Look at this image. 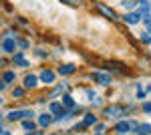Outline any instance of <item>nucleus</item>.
Instances as JSON below:
<instances>
[{
    "instance_id": "3",
    "label": "nucleus",
    "mask_w": 151,
    "mask_h": 135,
    "mask_svg": "<svg viewBox=\"0 0 151 135\" xmlns=\"http://www.w3.org/2000/svg\"><path fill=\"white\" fill-rule=\"evenodd\" d=\"M32 115H35L32 111H12L8 113V119L14 121V119H24V117H32Z\"/></svg>"
},
{
    "instance_id": "29",
    "label": "nucleus",
    "mask_w": 151,
    "mask_h": 135,
    "mask_svg": "<svg viewBox=\"0 0 151 135\" xmlns=\"http://www.w3.org/2000/svg\"><path fill=\"white\" fill-rule=\"evenodd\" d=\"M95 135H97V133H95ZM99 135H101V133H99Z\"/></svg>"
},
{
    "instance_id": "26",
    "label": "nucleus",
    "mask_w": 151,
    "mask_h": 135,
    "mask_svg": "<svg viewBox=\"0 0 151 135\" xmlns=\"http://www.w3.org/2000/svg\"><path fill=\"white\" fill-rule=\"evenodd\" d=\"M4 89V81H0V91Z\"/></svg>"
},
{
    "instance_id": "24",
    "label": "nucleus",
    "mask_w": 151,
    "mask_h": 135,
    "mask_svg": "<svg viewBox=\"0 0 151 135\" xmlns=\"http://www.w3.org/2000/svg\"><path fill=\"white\" fill-rule=\"evenodd\" d=\"M28 46H30V45H28L26 40H20V48H28Z\"/></svg>"
},
{
    "instance_id": "27",
    "label": "nucleus",
    "mask_w": 151,
    "mask_h": 135,
    "mask_svg": "<svg viewBox=\"0 0 151 135\" xmlns=\"http://www.w3.org/2000/svg\"><path fill=\"white\" fill-rule=\"evenodd\" d=\"M28 135H35V131H30V133H28Z\"/></svg>"
},
{
    "instance_id": "16",
    "label": "nucleus",
    "mask_w": 151,
    "mask_h": 135,
    "mask_svg": "<svg viewBox=\"0 0 151 135\" xmlns=\"http://www.w3.org/2000/svg\"><path fill=\"white\" fill-rule=\"evenodd\" d=\"M14 77H16V75H14L12 71H6V73H4V83H12Z\"/></svg>"
},
{
    "instance_id": "15",
    "label": "nucleus",
    "mask_w": 151,
    "mask_h": 135,
    "mask_svg": "<svg viewBox=\"0 0 151 135\" xmlns=\"http://www.w3.org/2000/svg\"><path fill=\"white\" fill-rule=\"evenodd\" d=\"M97 121V117L95 115H85V119H83V125H93Z\"/></svg>"
},
{
    "instance_id": "2",
    "label": "nucleus",
    "mask_w": 151,
    "mask_h": 135,
    "mask_svg": "<svg viewBox=\"0 0 151 135\" xmlns=\"http://www.w3.org/2000/svg\"><path fill=\"white\" fill-rule=\"evenodd\" d=\"M14 48H16V40H14V38L8 36V38L2 40V51H4V53H14Z\"/></svg>"
},
{
    "instance_id": "25",
    "label": "nucleus",
    "mask_w": 151,
    "mask_h": 135,
    "mask_svg": "<svg viewBox=\"0 0 151 135\" xmlns=\"http://www.w3.org/2000/svg\"><path fill=\"white\" fill-rule=\"evenodd\" d=\"M145 26H147V30H149V34H151V22H149V24H145Z\"/></svg>"
},
{
    "instance_id": "1",
    "label": "nucleus",
    "mask_w": 151,
    "mask_h": 135,
    "mask_svg": "<svg viewBox=\"0 0 151 135\" xmlns=\"http://www.w3.org/2000/svg\"><path fill=\"white\" fill-rule=\"evenodd\" d=\"M135 121H119V123L115 125V129L119 131V133H127V131H131V129H135Z\"/></svg>"
},
{
    "instance_id": "6",
    "label": "nucleus",
    "mask_w": 151,
    "mask_h": 135,
    "mask_svg": "<svg viewBox=\"0 0 151 135\" xmlns=\"http://www.w3.org/2000/svg\"><path fill=\"white\" fill-rule=\"evenodd\" d=\"M93 79L97 81V83H101V85H111V77H109V75H103V73H95Z\"/></svg>"
},
{
    "instance_id": "4",
    "label": "nucleus",
    "mask_w": 151,
    "mask_h": 135,
    "mask_svg": "<svg viewBox=\"0 0 151 135\" xmlns=\"http://www.w3.org/2000/svg\"><path fill=\"white\" fill-rule=\"evenodd\" d=\"M95 6H97V10H101V12H103L105 16H109V18H117V14H115L113 10H111L109 6H105V4H101V2H97Z\"/></svg>"
},
{
    "instance_id": "22",
    "label": "nucleus",
    "mask_w": 151,
    "mask_h": 135,
    "mask_svg": "<svg viewBox=\"0 0 151 135\" xmlns=\"http://www.w3.org/2000/svg\"><path fill=\"white\" fill-rule=\"evenodd\" d=\"M143 111H145V113H151V103H145V105H143Z\"/></svg>"
},
{
    "instance_id": "28",
    "label": "nucleus",
    "mask_w": 151,
    "mask_h": 135,
    "mask_svg": "<svg viewBox=\"0 0 151 135\" xmlns=\"http://www.w3.org/2000/svg\"><path fill=\"white\" fill-rule=\"evenodd\" d=\"M0 103H2V99H0Z\"/></svg>"
},
{
    "instance_id": "13",
    "label": "nucleus",
    "mask_w": 151,
    "mask_h": 135,
    "mask_svg": "<svg viewBox=\"0 0 151 135\" xmlns=\"http://www.w3.org/2000/svg\"><path fill=\"white\" fill-rule=\"evenodd\" d=\"M135 129H137V133H141V135H149V131H151V125H135Z\"/></svg>"
},
{
    "instance_id": "9",
    "label": "nucleus",
    "mask_w": 151,
    "mask_h": 135,
    "mask_svg": "<svg viewBox=\"0 0 151 135\" xmlns=\"http://www.w3.org/2000/svg\"><path fill=\"white\" fill-rule=\"evenodd\" d=\"M125 113V109H121V107H109L107 109V115H111V117H121Z\"/></svg>"
},
{
    "instance_id": "18",
    "label": "nucleus",
    "mask_w": 151,
    "mask_h": 135,
    "mask_svg": "<svg viewBox=\"0 0 151 135\" xmlns=\"http://www.w3.org/2000/svg\"><path fill=\"white\" fill-rule=\"evenodd\" d=\"M22 127L26 129V131H35V127H36V125L32 123V121H24V123H22Z\"/></svg>"
},
{
    "instance_id": "17",
    "label": "nucleus",
    "mask_w": 151,
    "mask_h": 135,
    "mask_svg": "<svg viewBox=\"0 0 151 135\" xmlns=\"http://www.w3.org/2000/svg\"><path fill=\"white\" fill-rule=\"evenodd\" d=\"M139 8H141V12H145V14H149V10H151L149 2H139Z\"/></svg>"
},
{
    "instance_id": "21",
    "label": "nucleus",
    "mask_w": 151,
    "mask_h": 135,
    "mask_svg": "<svg viewBox=\"0 0 151 135\" xmlns=\"http://www.w3.org/2000/svg\"><path fill=\"white\" fill-rule=\"evenodd\" d=\"M133 4H135V0H125V2H123V6H125V8H131Z\"/></svg>"
},
{
    "instance_id": "20",
    "label": "nucleus",
    "mask_w": 151,
    "mask_h": 135,
    "mask_svg": "<svg viewBox=\"0 0 151 135\" xmlns=\"http://www.w3.org/2000/svg\"><path fill=\"white\" fill-rule=\"evenodd\" d=\"M141 40H143L145 45H149V43H151V34H147V32H145L143 36H141Z\"/></svg>"
},
{
    "instance_id": "19",
    "label": "nucleus",
    "mask_w": 151,
    "mask_h": 135,
    "mask_svg": "<svg viewBox=\"0 0 151 135\" xmlns=\"http://www.w3.org/2000/svg\"><path fill=\"white\" fill-rule=\"evenodd\" d=\"M22 95H24V89H14L12 91V97H14V99H20Z\"/></svg>"
},
{
    "instance_id": "14",
    "label": "nucleus",
    "mask_w": 151,
    "mask_h": 135,
    "mask_svg": "<svg viewBox=\"0 0 151 135\" xmlns=\"http://www.w3.org/2000/svg\"><path fill=\"white\" fill-rule=\"evenodd\" d=\"M63 107H75V101H73L70 95H65L63 97Z\"/></svg>"
},
{
    "instance_id": "5",
    "label": "nucleus",
    "mask_w": 151,
    "mask_h": 135,
    "mask_svg": "<svg viewBox=\"0 0 151 135\" xmlns=\"http://www.w3.org/2000/svg\"><path fill=\"white\" fill-rule=\"evenodd\" d=\"M36 85H38V79H36L35 75H26L24 77V87L26 89H35Z\"/></svg>"
},
{
    "instance_id": "7",
    "label": "nucleus",
    "mask_w": 151,
    "mask_h": 135,
    "mask_svg": "<svg viewBox=\"0 0 151 135\" xmlns=\"http://www.w3.org/2000/svg\"><path fill=\"white\" fill-rule=\"evenodd\" d=\"M40 81H42V83H55V73H52V71H42V73H40Z\"/></svg>"
},
{
    "instance_id": "8",
    "label": "nucleus",
    "mask_w": 151,
    "mask_h": 135,
    "mask_svg": "<svg viewBox=\"0 0 151 135\" xmlns=\"http://www.w3.org/2000/svg\"><path fill=\"white\" fill-rule=\"evenodd\" d=\"M139 20H141V12H131V14L125 16V22H129V24H137Z\"/></svg>"
},
{
    "instance_id": "10",
    "label": "nucleus",
    "mask_w": 151,
    "mask_h": 135,
    "mask_svg": "<svg viewBox=\"0 0 151 135\" xmlns=\"http://www.w3.org/2000/svg\"><path fill=\"white\" fill-rule=\"evenodd\" d=\"M16 67H28V61L24 58V55H16L14 56V61H12Z\"/></svg>"
},
{
    "instance_id": "12",
    "label": "nucleus",
    "mask_w": 151,
    "mask_h": 135,
    "mask_svg": "<svg viewBox=\"0 0 151 135\" xmlns=\"http://www.w3.org/2000/svg\"><path fill=\"white\" fill-rule=\"evenodd\" d=\"M58 73L60 75H73L75 73V65H63V67L58 69Z\"/></svg>"
},
{
    "instance_id": "23",
    "label": "nucleus",
    "mask_w": 151,
    "mask_h": 135,
    "mask_svg": "<svg viewBox=\"0 0 151 135\" xmlns=\"http://www.w3.org/2000/svg\"><path fill=\"white\" fill-rule=\"evenodd\" d=\"M145 95H147V93H145V91H143V89H139V91H137V97H139V99H143Z\"/></svg>"
},
{
    "instance_id": "11",
    "label": "nucleus",
    "mask_w": 151,
    "mask_h": 135,
    "mask_svg": "<svg viewBox=\"0 0 151 135\" xmlns=\"http://www.w3.org/2000/svg\"><path fill=\"white\" fill-rule=\"evenodd\" d=\"M50 121H52V119H50V115H47V113H42V115L38 117V125H40V127H48Z\"/></svg>"
}]
</instances>
